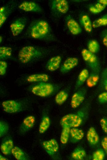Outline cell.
Returning a JSON list of instances; mask_svg holds the SVG:
<instances>
[{
	"label": "cell",
	"mask_w": 107,
	"mask_h": 160,
	"mask_svg": "<svg viewBox=\"0 0 107 160\" xmlns=\"http://www.w3.org/2000/svg\"><path fill=\"white\" fill-rule=\"evenodd\" d=\"M14 6L7 4L1 6L0 8V28L6 21L8 17L12 12Z\"/></svg>",
	"instance_id": "15"
},
{
	"label": "cell",
	"mask_w": 107,
	"mask_h": 160,
	"mask_svg": "<svg viewBox=\"0 0 107 160\" xmlns=\"http://www.w3.org/2000/svg\"><path fill=\"white\" fill-rule=\"evenodd\" d=\"M70 128L67 126L62 127L61 132L60 141L63 144L67 143L69 138Z\"/></svg>",
	"instance_id": "31"
},
{
	"label": "cell",
	"mask_w": 107,
	"mask_h": 160,
	"mask_svg": "<svg viewBox=\"0 0 107 160\" xmlns=\"http://www.w3.org/2000/svg\"><path fill=\"white\" fill-rule=\"evenodd\" d=\"M97 2L106 6H107V0H99Z\"/></svg>",
	"instance_id": "41"
},
{
	"label": "cell",
	"mask_w": 107,
	"mask_h": 160,
	"mask_svg": "<svg viewBox=\"0 0 107 160\" xmlns=\"http://www.w3.org/2000/svg\"><path fill=\"white\" fill-rule=\"evenodd\" d=\"M89 70L86 69H83L79 73L76 83V87L79 88L85 82L89 75Z\"/></svg>",
	"instance_id": "22"
},
{
	"label": "cell",
	"mask_w": 107,
	"mask_h": 160,
	"mask_svg": "<svg viewBox=\"0 0 107 160\" xmlns=\"http://www.w3.org/2000/svg\"><path fill=\"white\" fill-rule=\"evenodd\" d=\"M12 50L9 47L2 46L0 47V58L4 60L10 58L12 55Z\"/></svg>",
	"instance_id": "29"
},
{
	"label": "cell",
	"mask_w": 107,
	"mask_h": 160,
	"mask_svg": "<svg viewBox=\"0 0 107 160\" xmlns=\"http://www.w3.org/2000/svg\"><path fill=\"white\" fill-rule=\"evenodd\" d=\"M7 67V62L4 60H1L0 61V75L3 76L6 73Z\"/></svg>",
	"instance_id": "35"
},
{
	"label": "cell",
	"mask_w": 107,
	"mask_h": 160,
	"mask_svg": "<svg viewBox=\"0 0 107 160\" xmlns=\"http://www.w3.org/2000/svg\"><path fill=\"white\" fill-rule=\"evenodd\" d=\"M45 54L44 49L28 45L23 47L20 50L18 58L21 62L26 64L43 57Z\"/></svg>",
	"instance_id": "2"
},
{
	"label": "cell",
	"mask_w": 107,
	"mask_h": 160,
	"mask_svg": "<svg viewBox=\"0 0 107 160\" xmlns=\"http://www.w3.org/2000/svg\"><path fill=\"white\" fill-rule=\"evenodd\" d=\"M82 120L78 115L74 113L69 114L62 117L60 121L61 126L70 128L77 127L81 125Z\"/></svg>",
	"instance_id": "5"
},
{
	"label": "cell",
	"mask_w": 107,
	"mask_h": 160,
	"mask_svg": "<svg viewBox=\"0 0 107 160\" xmlns=\"http://www.w3.org/2000/svg\"><path fill=\"white\" fill-rule=\"evenodd\" d=\"M50 124V119L46 115H43L41 119L39 127L40 133H44L49 128Z\"/></svg>",
	"instance_id": "25"
},
{
	"label": "cell",
	"mask_w": 107,
	"mask_h": 160,
	"mask_svg": "<svg viewBox=\"0 0 107 160\" xmlns=\"http://www.w3.org/2000/svg\"><path fill=\"white\" fill-rule=\"evenodd\" d=\"M100 37L103 44L107 49V29H105L101 31Z\"/></svg>",
	"instance_id": "36"
},
{
	"label": "cell",
	"mask_w": 107,
	"mask_h": 160,
	"mask_svg": "<svg viewBox=\"0 0 107 160\" xmlns=\"http://www.w3.org/2000/svg\"><path fill=\"white\" fill-rule=\"evenodd\" d=\"M66 24L70 33L73 35L80 34L82 29L78 23L73 17L69 15L65 18Z\"/></svg>",
	"instance_id": "11"
},
{
	"label": "cell",
	"mask_w": 107,
	"mask_h": 160,
	"mask_svg": "<svg viewBox=\"0 0 107 160\" xmlns=\"http://www.w3.org/2000/svg\"><path fill=\"white\" fill-rule=\"evenodd\" d=\"M107 25V14L95 19L92 22L93 28H97Z\"/></svg>",
	"instance_id": "30"
},
{
	"label": "cell",
	"mask_w": 107,
	"mask_h": 160,
	"mask_svg": "<svg viewBox=\"0 0 107 160\" xmlns=\"http://www.w3.org/2000/svg\"><path fill=\"white\" fill-rule=\"evenodd\" d=\"M103 84L104 89L107 91V77L104 78Z\"/></svg>",
	"instance_id": "40"
},
{
	"label": "cell",
	"mask_w": 107,
	"mask_h": 160,
	"mask_svg": "<svg viewBox=\"0 0 107 160\" xmlns=\"http://www.w3.org/2000/svg\"><path fill=\"white\" fill-rule=\"evenodd\" d=\"M78 59L75 57H70L66 59L60 68L61 72L65 74L74 68L78 65Z\"/></svg>",
	"instance_id": "14"
},
{
	"label": "cell",
	"mask_w": 107,
	"mask_h": 160,
	"mask_svg": "<svg viewBox=\"0 0 107 160\" xmlns=\"http://www.w3.org/2000/svg\"><path fill=\"white\" fill-rule=\"evenodd\" d=\"M27 33L34 39L47 40L51 36V31L48 23L42 19L36 20L32 22L28 27Z\"/></svg>",
	"instance_id": "1"
},
{
	"label": "cell",
	"mask_w": 107,
	"mask_h": 160,
	"mask_svg": "<svg viewBox=\"0 0 107 160\" xmlns=\"http://www.w3.org/2000/svg\"><path fill=\"white\" fill-rule=\"evenodd\" d=\"M81 54L83 59L92 71L99 73L100 69V64L95 54L86 49H83Z\"/></svg>",
	"instance_id": "4"
},
{
	"label": "cell",
	"mask_w": 107,
	"mask_h": 160,
	"mask_svg": "<svg viewBox=\"0 0 107 160\" xmlns=\"http://www.w3.org/2000/svg\"><path fill=\"white\" fill-rule=\"evenodd\" d=\"M4 111L8 113H14L22 111L24 109L23 104L17 100H9L3 102L2 103Z\"/></svg>",
	"instance_id": "6"
},
{
	"label": "cell",
	"mask_w": 107,
	"mask_h": 160,
	"mask_svg": "<svg viewBox=\"0 0 107 160\" xmlns=\"http://www.w3.org/2000/svg\"><path fill=\"white\" fill-rule=\"evenodd\" d=\"M35 122V118L33 115H29L25 118L20 125L18 132L20 134H24L34 126Z\"/></svg>",
	"instance_id": "10"
},
{
	"label": "cell",
	"mask_w": 107,
	"mask_h": 160,
	"mask_svg": "<svg viewBox=\"0 0 107 160\" xmlns=\"http://www.w3.org/2000/svg\"><path fill=\"white\" fill-rule=\"evenodd\" d=\"M61 60V57L59 55L51 57L46 63L47 69L51 72H53L57 70L60 67Z\"/></svg>",
	"instance_id": "16"
},
{
	"label": "cell",
	"mask_w": 107,
	"mask_h": 160,
	"mask_svg": "<svg viewBox=\"0 0 107 160\" xmlns=\"http://www.w3.org/2000/svg\"><path fill=\"white\" fill-rule=\"evenodd\" d=\"M19 8L27 12L41 13L42 11L41 7L36 3L31 1H25L18 6Z\"/></svg>",
	"instance_id": "12"
},
{
	"label": "cell",
	"mask_w": 107,
	"mask_h": 160,
	"mask_svg": "<svg viewBox=\"0 0 107 160\" xmlns=\"http://www.w3.org/2000/svg\"><path fill=\"white\" fill-rule=\"evenodd\" d=\"M102 75H105V76L106 75L105 78L107 77V67L103 71L102 73Z\"/></svg>",
	"instance_id": "42"
},
{
	"label": "cell",
	"mask_w": 107,
	"mask_h": 160,
	"mask_svg": "<svg viewBox=\"0 0 107 160\" xmlns=\"http://www.w3.org/2000/svg\"><path fill=\"white\" fill-rule=\"evenodd\" d=\"M80 22L85 30L88 33H91L92 30V23L89 16L86 14H82L79 17Z\"/></svg>",
	"instance_id": "19"
},
{
	"label": "cell",
	"mask_w": 107,
	"mask_h": 160,
	"mask_svg": "<svg viewBox=\"0 0 107 160\" xmlns=\"http://www.w3.org/2000/svg\"><path fill=\"white\" fill-rule=\"evenodd\" d=\"M98 100L101 103L107 102V91L100 93L98 96Z\"/></svg>",
	"instance_id": "37"
},
{
	"label": "cell",
	"mask_w": 107,
	"mask_h": 160,
	"mask_svg": "<svg viewBox=\"0 0 107 160\" xmlns=\"http://www.w3.org/2000/svg\"><path fill=\"white\" fill-rule=\"evenodd\" d=\"M0 160H8L7 158H5L4 156H2V155H0Z\"/></svg>",
	"instance_id": "43"
},
{
	"label": "cell",
	"mask_w": 107,
	"mask_h": 160,
	"mask_svg": "<svg viewBox=\"0 0 107 160\" xmlns=\"http://www.w3.org/2000/svg\"><path fill=\"white\" fill-rule=\"evenodd\" d=\"M87 50L95 54L99 51L100 46L98 42L95 39L89 40L87 44Z\"/></svg>",
	"instance_id": "28"
},
{
	"label": "cell",
	"mask_w": 107,
	"mask_h": 160,
	"mask_svg": "<svg viewBox=\"0 0 107 160\" xmlns=\"http://www.w3.org/2000/svg\"><path fill=\"white\" fill-rule=\"evenodd\" d=\"M3 38L2 36H0V42L1 43L2 41Z\"/></svg>",
	"instance_id": "44"
},
{
	"label": "cell",
	"mask_w": 107,
	"mask_h": 160,
	"mask_svg": "<svg viewBox=\"0 0 107 160\" xmlns=\"http://www.w3.org/2000/svg\"><path fill=\"white\" fill-rule=\"evenodd\" d=\"M49 77L48 74L44 73L31 74L28 76L27 81L29 82H46L49 80Z\"/></svg>",
	"instance_id": "18"
},
{
	"label": "cell",
	"mask_w": 107,
	"mask_h": 160,
	"mask_svg": "<svg viewBox=\"0 0 107 160\" xmlns=\"http://www.w3.org/2000/svg\"><path fill=\"white\" fill-rule=\"evenodd\" d=\"M42 145L45 151L50 156L55 154L59 148L58 143L57 140L54 138L42 142Z\"/></svg>",
	"instance_id": "13"
},
{
	"label": "cell",
	"mask_w": 107,
	"mask_h": 160,
	"mask_svg": "<svg viewBox=\"0 0 107 160\" xmlns=\"http://www.w3.org/2000/svg\"><path fill=\"white\" fill-rule=\"evenodd\" d=\"M101 146L107 155V136L104 137L101 141Z\"/></svg>",
	"instance_id": "39"
},
{
	"label": "cell",
	"mask_w": 107,
	"mask_h": 160,
	"mask_svg": "<svg viewBox=\"0 0 107 160\" xmlns=\"http://www.w3.org/2000/svg\"><path fill=\"white\" fill-rule=\"evenodd\" d=\"M27 22V18L24 17L19 18L14 21L10 26L13 35L16 36L21 34L25 27Z\"/></svg>",
	"instance_id": "8"
},
{
	"label": "cell",
	"mask_w": 107,
	"mask_h": 160,
	"mask_svg": "<svg viewBox=\"0 0 107 160\" xmlns=\"http://www.w3.org/2000/svg\"><path fill=\"white\" fill-rule=\"evenodd\" d=\"M86 90L83 87L74 93L73 95L71 101L70 105L73 108L79 107L85 99Z\"/></svg>",
	"instance_id": "9"
},
{
	"label": "cell",
	"mask_w": 107,
	"mask_h": 160,
	"mask_svg": "<svg viewBox=\"0 0 107 160\" xmlns=\"http://www.w3.org/2000/svg\"><path fill=\"white\" fill-rule=\"evenodd\" d=\"M106 6L99 3L97 2L90 5L89 7V10L93 14H98L102 11L105 8Z\"/></svg>",
	"instance_id": "32"
},
{
	"label": "cell",
	"mask_w": 107,
	"mask_h": 160,
	"mask_svg": "<svg viewBox=\"0 0 107 160\" xmlns=\"http://www.w3.org/2000/svg\"><path fill=\"white\" fill-rule=\"evenodd\" d=\"M69 94L67 91L65 90H61L56 95L55 102L58 105H61L66 100Z\"/></svg>",
	"instance_id": "27"
},
{
	"label": "cell",
	"mask_w": 107,
	"mask_h": 160,
	"mask_svg": "<svg viewBox=\"0 0 107 160\" xmlns=\"http://www.w3.org/2000/svg\"><path fill=\"white\" fill-rule=\"evenodd\" d=\"M84 136L83 131L77 127L70 129L69 139L70 141L74 143L81 140Z\"/></svg>",
	"instance_id": "17"
},
{
	"label": "cell",
	"mask_w": 107,
	"mask_h": 160,
	"mask_svg": "<svg viewBox=\"0 0 107 160\" xmlns=\"http://www.w3.org/2000/svg\"><path fill=\"white\" fill-rule=\"evenodd\" d=\"M50 8L53 13L62 15L66 13L69 10V5L66 0H53L50 3Z\"/></svg>",
	"instance_id": "7"
},
{
	"label": "cell",
	"mask_w": 107,
	"mask_h": 160,
	"mask_svg": "<svg viewBox=\"0 0 107 160\" xmlns=\"http://www.w3.org/2000/svg\"><path fill=\"white\" fill-rule=\"evenodd\" d=\"M86 156V153L82 147L76 148L71 154V158L74 160H83Z\"/></svg>",
	"instance_id": "26"
},
{
	"label": "cell",
	"mask_w": 107,
	"mask_h": 160,
	"mask_svg": "<svg viewBox=\"0 0 107 160\" xmlns=\"http://www.w3.org/2000/svg\"><path fill=\"white\" fill-rule=\"evenodd\" d=\"M14 147L13 140L11 139H9L2 142L0 149L3 154L5 155H8L11 153L12 150Z\"/></svg>",
	"instance_id": "21"
},
{
	"label": "cell",
	"mask_w": 107,
	"mask_h": 160,
	"mask_svg": "<svg viewBox=\"0 0 107 160\" xmlns=\"http://www.w3.org/2000/svg\"><path fill=\"white\" fill-rule=\"evenodd\" d=\"M55 90V87L53 84L47 82H41L34 85L32 88L31 92L36 95L45 97L51 95Z\"/></svg>",
	"instance_id": "3"
},
{
	"label": "cell",
	"mask_w": 107,
	"mask_h": 160,
	"mask_svg": "<svg viewBox=\"0 0 107 160\" xmlns=\"http://www.w3.org/2000/svg\"><path fill=\"white\" fill-rule=\"evenodd\" d=\"M99 80V73L92 71L86 81L87 87L91 88L97 85Z\"/></svg>",
	"instance_id": "23"
},
{
	"label": "cell",
	"mask_w": 107,
	"mask_h": 160,
	"mask_svg": "<svg viewBox=\"0 0 107 160\" xmlns=\"http://www.w3.org/2000/svg\"><path fill=\"white\" fill-rule=\"evenodd\" d=\"M9 127L8 124L3 121L0 122V136L2 137L8 132Z\"/></svg>",
	"instance_id": "33"
},
{
	"label": "cell",
	"mask_w": 107,
	"mask_h": 160,
	"mask_svg": "<svg viewBox=\"0 0 107 160\" xmlns=\"http://www.w3.org/2000/svg\"><path fill=\"white\" fill-rule=\"evenodd\" d=\"M105 154L103 150L98 149L95 151L93 154V160H103L105 157Z\"/></svg>",
	"instance_id": "34"
},
{
	"label": "cell",
	"mask_w": 107,
	"mask_h": 160,
	"mask_svg": "<svg viewBox=\"0 0 107 160\" xmlns=\"http://www.w3.org/2000/svg\"><path fill=\"white\" fill-rule=\"evenodd\" d=\"M100 124L103 131L107 134V118H101L100 120Z\"/></svg>",
	"instance_id": "38"
},
{
	"label": "cell",
	"mask_w": 107,
	"mask_h": 160,
	"mask_svg": "<svg viewBox=\"0 0 107 160\" xmlns=\"http://www.w3.org/2000/svg\"><path fill=\"white\" fill-rule=\"evenodd\" d=\"M11 153L18 160H27L29 159L27 154L19 147L14 146L12 150Z\"/></svg>",
	"instance_id": "24"
},
{
	"label": "cell",
	"mask_w": 107,
	"mask_h": 160,
	"mask_svg": "<svg viewBox=\"0 0 107 160\" xmlns=\"http://www.w3.org/2000/svg\"><path fill=\"white\" fill-rule=\"evenodd\" d=\"M86 138L88 142L93 145L98 143L99 140V135L93 127H91L89 129L86 134Z\"/></svg>",
	"instance_id": "20"
}]
</instances>
